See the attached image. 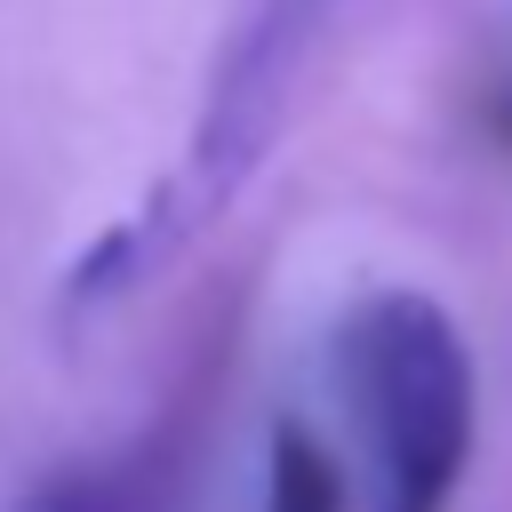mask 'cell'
Instances as JSON below:
<instances>
[{
	"label": "cell",
	"mask_w": 512,
	"mask_h": 512,
	"mask_svg": "<svg viewBox=\"0 0 512 512\" xmlns=\"http://www.w3.org/2000/svg\"><path fill=\"white\" fill-rule=\"evenodd\" d=\"M320 16H328V0H248V16L232 24V40L216 56V80L200 96V120H192L184 152L152 176V192L112 232H96L64 264V280H56L64 320H88V312L136 296L152 272H168L240 200V184L264 168V152L280 136V112H288L296 72L320 40Z\"/></svg>",
	"instance_id": "obj_1"
},
{
	"label": "cell",
	"mask_w": 512,
	"mask_h": 512,
	"mask_svg": "<svg viewBox=\"0 0 512 512\" xmlns=\"http://www.w3.org/2000/svg\"><path fill=\"white\" fill-rule=\"evenodd\" d=\"M328 352L368 448V504L448 512L480 440V368L456 312L424 288H376L336 320Z\"/></svg>",
	"instance_id": "obj_2"
},
{
	"label": "cell",
	"mask_w": 512,
	"mask_h": 512,
	"mask_svg": "<svg viewBox=\"0 0 512 512\" xmlns=\"http://www.w3.org/2000/svg\"><path fill=\"white\" fill-rule=\"evenodd\" d=\"M264 512H344V472H336V456L296 416L272 424V448H264Z\"/></svg>",
	"instance_id": "obj_3"
},
{
	"label": "cell",
	"mask_w": 512,
	"mask_h": 512,
	"mask_svg": "<svg viewBox=\"0 0 512 512\" xmlns=\"http://www.w3.org/2000/svg\"><path fill=\"white\" fill-rule=\"evenodd\" d=\"M8 512H104V488H96L88 472H56V480H40L32 496H16Z\"/></svg>",
	"instance_id": "obj_4"
}]
</instances>
